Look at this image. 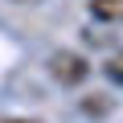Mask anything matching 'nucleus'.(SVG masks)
Here are the masks:
<instances>
[{
    "label": "nucleus",
    "mask_w": 123,
    "mask_h": 123,
    "mask_svg": "<svg viewBox=\"0 0 123 123\" xmlns=\"http://www.w3.org/2000/svg\"><path fill=\"white\" fill-rule=\"evenodd\" d=\"M12 4H41V0H12Z\"/></svg>",
    "instance_id": "5"
},
{
    "label": "nucleus",
    "mask_w": 123,
    "mask_h": 123,
    "mask_svg": "<svg viewBox=\"0 0 123 123\" xmlns=\"http://www.w3.org/2000/svg\"><path fill=\"white\" fill-rule=\"evenodd\" d=\"M103 74H107L115 86H123V49H115V53L103 62Z\"/></svg>",
    "instance_id": "3"
},
{
    "label": "nucleus",
    "mask_w": 123,
    "mask_h": 123,
    "mask_svg": "<svg viewBox=\"0 0 123 123\" xmlns=\"http://www.w3.org/2000/svg\"><path fill=\"white\" fill-rule=\"evenodd\" d=\"M4 123H41V119H4Z\"/></svg>",
    "instance_id": "4"
},
{
    "label": "nucleus",
    "mask_w": 123,
    "mask_h": 123,
    "mask_svg": "<svg viewBox=\"0 0 123 123\" xmlns=\"http://www.w3.org/2000/svg\"><path fill=\"white\" fill-rule=\"evenodd\" d=\"M49 74H53L62 86H78V82H86V74H90V62H86L82 53H74V49H57V53L49 57Z\"/></svg>",
    "instance_id": "1"
},
{
    "label": "nucleus",
    "mask_w": 123,
    "mask_h": 123,
    "mask_svg": "<svg viewBox=\"0 0 123 123\" xmlns=\"http://www.w3.org/2000/svg\"><path fill=\"white\" fill-rule=\"evenodd\" d=\"M90 17L103 25H123V0H90Z\"/></svg>",
    "instance_id": "2"
}]
</instances>
